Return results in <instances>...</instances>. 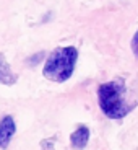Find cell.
Returning a JSON list of instances; mask_svg holds the SVG:
<instances>
[{
	"label": "cell",
	"mask_w": 138,
	"mask_h": 150,
	"mask_svg": "<svg viewBox=\"0 0 138 150\" xmlns=\"http://www.w3.org/2000/svg\"><path fill=\"white\" fill-rule=\"evenodd\" d=\"M16 80H18L16 74L11 70V67L7 62L5 56L0 52V83L2 85H7V86H11L16 83Z\"/></svg>",
	"instance_id": "cell-5"
},
{
	"label": "cell",
	"mask_w": 138,
	"mask_h": 150,
	"mask_svg": "<svg viewBox=\"0 0 138 150\" xmlns=\"http://www.w3.org/2000/svg\"><path fill=\"white\" fill-rule=\"evenodd\" d=\"M41 150H54V139H46L41 142Z\"/></svg>",
	"instance_id": "cell-6"
},
{
	"label": "cell",
	"mask_w": 138,
	"mask_h": 150,
	"mask_svg": "<svg viewBox=\"0 0 138 150\" xmlns=\"http://www.w3.org/2000/svg\"><path fill=\"white\" fill-rule=\"evenodd\" d=\"M15 132H16V124L13 116H10V114L4 116L0 119V149L2 150L8 149Z\"/></svg>",
	"instance_id": "cell-3"
},
{
	"label": "cell",
	"mask_w": 138,
	"mask_h": 150,
	"mask_svg": "<svg viewBox=\"0 0 138 150\" xmlns=\"http://www.w3.org/2000/svg\"><path fill=\"white\" fill-rule=\"evenodd\" d=\"M88 140H90V129L85 124H80L70 135V144L75 150H83L88 145Z\"/></svg>",
	"instance_id": "cell-4"
},
{
	"label": "cell",
	"mask_w": 138,
	"mask_h": 150,
	"mask_svg": "<svg viewBox=\"0 0 138 150\" xmlns=\"http://www.w3.org/2000/svg\"><path fill=\"white\" fill-rule=\"evenodd\" d=\"M97 101L101 111L109 119H122L137 106V103H132L128 100L127 85L123 79L101 83L97 88Z\"/></svg>",
	"instance_id": "cell-1"
},
{
	"label": "cell",
	"mask_w": 138,
	"mask_h": 150,
	"mask_svg": "<svg viewBox=\"0 0 138 150\" xmlns=\"http://www.w3.org/2000/svg\"><path fill=\"white\" fill-rule=\"evenodd\" d=\"M78 60V49L75 46H60L47 57L42 75L50 82L64 83L71 77Z\"/></svg>",
	"instance_id": "cell-2"
},
{
	"label": "cell",
	"mask_w": 138,
	"mask_h": 150,
	"mask_svg": "<svg viewBox=\"0 0 138 150\" xmlns=\"http://www.w3.org/2000/svg\"><path fill=\"white\" fill-rule=\"evenodd\" d=\"M132 51H133V54L137 56V59H138V31L135 33L133 39H132Z\"/></svg>",
	"instance_id": "cell-7"
}]
</instances>
